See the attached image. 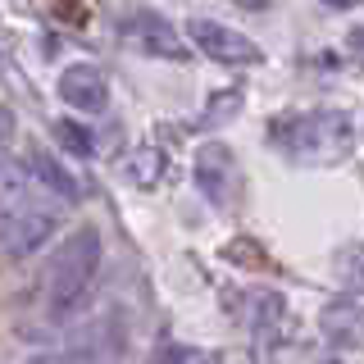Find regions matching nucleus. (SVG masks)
<instances>
[{
  "label": "nucleus",
  "instance_id": "423d86ee",
  "mask_svg": "<svg viewBox=\"0 0 364 364\" xmlns=\"http://www.w3.org/2000/svg\"><path fill=\"white\" fill-rule=\"evenodd\" d=\"M55 228H60V210H55V205H46V200H32L28 210H18L14 223L0 232V246H5L14 259L37 255V250L55 237Z\"/></svg>",
  "mask_w": 364,
  "mask_h": 364
},
{
  "label": "nucleus",
  "instance_id": "1a4fd4ad",
  "mask_svg": "<svg viewBox=\"0 0 364 364\" xmlns=\"http://www.w3.org/2000/svg\"><path fill=\"white\" fill-rule=\"evenodd\" d=\"M318 328L333 346H364V301H333Z\"/></svg>",
  "mask_w": 364,
  "mask_h": 364
},
{
  "label": "nucleus",
  "instance_id": "f257e3e1",
  "mask_svg": "<svg viewBox=\"0 0 364 364\" xmlns=\"http://www.w3.org/2000/svg\"><path fill=\"white\" fill-rule=\"evenodd\" d=\"M350 119L341 109H296L269 123L273 151H282L296 164H337L350 151Z\"/></svg>",
  "mask_w": 364,
  "mask_h": 364
},
{
  "label": "nucleus",
  "instance_id": "0eeeda50",
  "mask_svg": "<svg viewBox=\"0 0 364 364\" xmlns=\"http://www.w3.org/2000/svg\"><path fill=\"white\" fill-rule=\"evenodd\" d=\"M60 100L68 109H82V114H96L105 109L109 100V82L96 64H68L60 73Z\"/></svg>",
  "mask_w": 364,
  "mask_h": 364
},
{
  "label": "nucleus",
  "instance_id": "a211bd4d",
  "mask_svg": "<svg viewBox=\"0 0 364 364\" xmlns=\"http://www.w3.org/2000/svg\"><path fill=\"white\" fill-rule=\"evenodd\" d=\"M242 5H246V9H269L273 0H242Z\"/></svg>",
  "mask_w": 364,
  "mask_h": 364
},
{
  "label": "nucleus",
  "instance_id": "ddd939ff",
  "mask_svg": "<svg viewBox=\"0 0 364 364\" xmlns=\"http://www.w3.org/2000/svg\"><path fill=\"white\" fill-rule=\"evenodd\" d=\"M55 136H60V146H64L68 155H82V159H87V155H96V141H91V132H87V128H77V123H68V119H64V123H55Z\"/></svg>",
  "mask_w": 364,
  "mask_h": 364
},
{
  "label": "nucleus",
  "instance_id": "9b49d317",
  "mask_svg": "<svg viewBox=\"0 0 364 364\" xmlns=\"http://www.w3.org/2000/svg\"><path fill=\"white\" fill-rule=\"evenodd\" d=\"M23 164H28V173L37 178V187H41V191H55V196H64V200H77V196H82L77 178L68 173V168H64L50 151H41V146H32Z\"/></svg>",
  "mask_w": 364,
  "mask_h": 364
},
{
  "label": "nucleus",
  "instance_id": "2eb2a0df",
  "mask_svg": "<svg viewBox=\"0 0 364 364\" xmlns=\"http://www.w3.org/2000/svg\"><path fill=\"white\" fill-rule=\"evenodd\" d=\"M9 132H14V119H9V109L0 105V151L9 146Z\"/></svg>",
  "mask_w": 364,
  "mask_h": 364
},
{
  "label": "nucleus",
  "instance_id": "6e6552de",
  "mask_svg": "<svg viewBox=\"0 0 364 364\" xmlns=\"http://www.w3.org/2000/svg\"><path fill=\"white\" fill-rule=\"evenodd\" d=\"M232 314L242 318L250 333L269 337L278 333V323L287 318V301H282V291H269V287H250V291H232Z\"/></svg>",
  "mask_w": 364,
  "mask_h": 364
},
{
  "label": "nucleus",
  "instance_id": "f03ea898",
  "mask_svg": "<svg viewBox=\"0 0 364 364\" xmlns=\"http://www.w3.org/2000/svg\"><path fill=\"white\" fill-rule=\"evenodd\" d=\"M96 269H100V232L96 228H77V232H68L60 250L50 255V264H46V314L50 318H68L77 310V305L87 301L91 282H96Z\"/></svg>",
  "mask_w": 364,
  "mask_h": 364
},
{
  "label": "nucleus",
  "instance_id": "dca6fc26",
  "mask_svg": "<svg viewBox=\"0 0 364 364\" xmlns=\"http://www.w3.org/2000/svg\"><path fill=\"white\" fill-rule=\"evenodd\" d=\"M346 41H350V55H360V60H364V28H355Z\"/></svg>",
  "mask_w": 364,
  "mask_h": 364
},
{
  "label": "nucleus",
  "instance_id": "7ed1b4c3",
  "mask_svg": "<svg viewBox=\"0 0 364 364\" xmlns=\"http://www.w3.org/2000/svg\"><path fill=\"white\" fill-rule=\"evenodd\" d=\"M196 187L214 210H232L237 205V196H242V168H237L228 146L210 141L196 151Z\"/></svg>",
  "mask_w": 364,
  "mask_h": 364
},
{
  "label": "nucleus",
  "instance_id": "f8f14e48",
  "mask_svg": "<svg viewBox=\"0 0 364 364\" xmlns=\"http://www.w3.org/2000/svg\"><path fill=\"white\" fill-rule=\"evenodd\" d=\"M128 173H132L136 187H146V191H151L155 182H159V173H164V151H155V146H141V151H132V159H128Z\"/></svg>",
  "mask_w": 364,
  "mask_h": 364
},
{
  "label": "nucleus",
  "instance_id": "9d476101",
  "mask_svg": "<svg viewBox=\"0 0 364 364\" xmlns=\"http://www.w3.org/2000/svg\"><path fill=\"white\" fill-rule=\"evenodd\" d=\"M37 200V178L28 173V164H0V232H5L9 223H14L18 210H28V205Z\"/></svg>",
  "mask_w": 364,
  "mask_h": 364
},
{
  "label": "nucleus",
  "instance_id": "f3484780",
  "mask_svg": "<svg viewBox=\"0 0 364 364\" xmlns=\"http://www.w3.org/2000/svg\"><path fill=\"white\" fill-rule=\"evenodd\" d=\"M318 5H328V9H350V5H360V0H318Z\"/></svg>",
  "mask_w": 364,
  "mask_h": 364
},
{
  "label": "nucleus",
  "instance_id": "20e7f679",
  "mask_svg": "<svg viewBox=\"0 0 364 364\" xmlns=\"http://www.w3.org/2000/svg\"><path fill=\"white\" fill-rule=\"evenodd\" d=\"M119 37L132 46V50L141 55H159V60H182V37L178 28L168 23L164 14H155V9H132V14L119 18Z\"/></svg>",
  "mask_w": 364,
  "mask_h": 364
},
{
  "label": "nucleus",
  "instance_id": "4468645a",
  "mask_svg": "<svg viewBox=\"0 0 364 364\" xmlns=\"http://www.w3.org/2000/svg\"><path fill=\"white\" fill-rule=\"evenodd\" d=\"M155 355H159V360H168V355H173V360H200V350H182V346H159Z\"/></svg>",
  "mask_w": 364,
  "mask_h": 364
},
{
  "label": "nucleus",
  "instance_id": "39448f33",
  "mask_svg": "<svg viewBox=\"0 0 364 364\" xmlns=\"http://www.w3.org/2000/svg\"><path fill=\"white\" fill-rule=\"evenodd\" d=\"M187 37L200 55L219 64H259V46L246 37V32L228 28V23H214V18H191L187 23Z\"/></svg>",
  "mask_w": 364,
  "mask_h": 364
}]
</instances>
